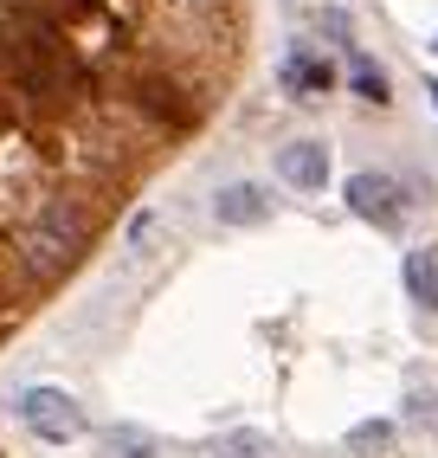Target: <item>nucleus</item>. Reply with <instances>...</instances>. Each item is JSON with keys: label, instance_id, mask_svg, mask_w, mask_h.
<instances>
[{"label": "nucleus", "instance_id": "f257e3e1", "mask_svg": "<svg viewBox=\"0 0 438 458\" xmlns=\"http://www.w3.org/2000/svg\"><path fill=\"white\" fill-rule=\"evenodd\" d=\"M0 72H7V84L26 90L33 104H58V98L78 90L84 58L65 39V26H52L33 7H13L7 20H0Z\"/></svg>", "mask_w": 438, "mask_h": 458}, {"label": "nucleus", "instance_id": "f03ea898", "mask_svg": "<svg viewBox=\"0 0 438 458\" xmlns=\"http://www.w3.org/2000/svg\"><path fill=\"white\" fill-rule=\"evenodd\" d=\"M20 420L33 426L46 445H72V439H84V426H90V420H84V407L72 401L65 387H33V394L20 401Z\"/></svg>", "mask_w": 438, "mask_h": 458}, {"label": "nucleus", "instance_id": "7ed1b4c3", "mask_svg": "<svg viewBox=\"0 0 438 458\" xmlns=\"http://www.w3.org/2000/svg\"><path fill=\"white\" fill-rule=\"evenodd\" d=\"M349 207H355V220L381 226V233H400L406 213H413V200H406V188L393 174H355L349 181Z\"/></svg>", "mask_w": 438, "mask_h": 458}, {"label": "nucleus", "instance_id": "20e7f679", "mask_svg": "<svg viewBox=\"0 0 438 458\" xmlns=\"http://www.w3.org/2000/svg\"><path fill=\"white\" fill-rule=\"evenodd\" d=\"M72 252H78V220H72V207H65V200H46L39 220H33V233H26V259H33L39 271H58V265H72Z\"/></svg>", "mask_w": 438, "mask_h": 458}, {"label": "nucleus", "instance_id": "39448f33", "mask_svg": "<svg viewBox=\"0 0 438 458\" xmlns=\"http://www.w3.org/2000/svg\"><path fill=\"white\" fill-rule=\"evenodd\" d=\"M277 174H284L291 188L316 194L323 181H329V148H323V142H291V148H277Z\"/></svg>", "mask_w": 438, "mask_h": 458}, {"label": "nucleus", "instance_id": "423d86ee", "mask_svg": "<svg viewBox=\"0 0 438 458\" xmlns=\"http://www.w3.org/2000/svg\"><path fill=\"white\" fill-rule=\"evenodd\" d=\"M271 220V194L252 188V181H232V188H219V226H258Z\"/></svg>", "mask_w": 438, "mask_h": 458}, {"label": "nucleus", "instance_id": "0eeeda50", "mask_svg": "<svg viewBox=\"0 0 438 458\" xmlns=\"http://www.w3.org/2000/svg\"><path fill=\"white\" fill-rule=\"evenodd\" d=\"M329 84H335V72L323 65L316 52H291V58H284V90H291L297 104H316Z\"/></svg>", "mask_w": 438, "mask_h": 458}, {"label": "nucleus", "instance_id": "6e6552de", "mask_svg": "<svg viewBox=\"0 0 438 458\" xmlns=\"http://www.w3.org/2000/svg\"><path fill=\"white\" fill-rule=\"evenodd\" d=\"M406 291H413L425 310H438V246H413V252H406Z\"/></svg>", "mask_w": 438, "mask_h": 458}, {"label": "nucleus", "instance_id": "1a4fd4ad", "mask_svg": "<svg viewBox=\"0 0 438 458\" xmlns=\"http://www.w3.org/2000/svg\"><path fill=\"white\" fill-rule=\"evenodd\" d=\"M213 458H277V452H271V439L258 433V426H239V433L213 439Z\"/></svg>", "mask_w": 438, "mask_h": 458}, {"label": "nucleus", "instance_id": "9d476101", "mask_svg": "<svg viewBox=\"0 0 438 458\" xmlns=\"http://www.w3.org/2000/svg\"><path fill=\"white\" fill-rule=\"evenodd\" d=\"M104 452L110 458H155V433H142V426H110Z\"/></svg>", "mask_w": 438, "mask_h": 458}, {"label": "nucleus", "instance_id": "9b49d317", "mask_svg": "<svg viewBox=\"0 0 438 458\" xmlns=\"http://www.w3.org/2000/svg\"><path fill=\"white\" fill-rule=\"evenodd\" d=\"M387 445H393V426H387V420H367V426H355V433H349V452H355V458H381Z\"/></svg>", "mask_w": 438, "mask_h": 458}, {"label": "nucleus", "instance_id": "f8f14e48", "mask_svg": "<svg viewBox=\"0 0 438 458\" xmlns=\"http://www.w3.org/2000/svg\"><path fill=\"white\" fill-rule=\"evenodd\" d=\"M349 78H355L361 98H374V104L387 98V72H381V65H367V58H349Z\"/></svg>", "mask_w": 438, "mask_h": 458}, {"label": "nucleus", "instance_id": "ddd939ff", "mask_svg": "<svg viewBox=\"0 0 438 458\" xmlns=\"http://www.w3.org/2000/svg\"><path fill=\"white\" fill-rule=\"evenodd\" d=\"M7 110H13V104H7V90H0V130H7Z\"/></svg>", "mask_w": 438, "mask_h": 458}]
</instances>
